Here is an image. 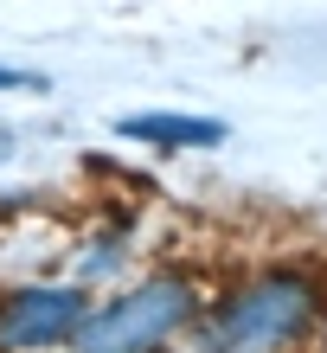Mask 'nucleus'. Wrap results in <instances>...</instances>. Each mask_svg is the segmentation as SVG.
Instances as JSON below:
<instances>
[{
	"label": "nucleus",
	"mask_w": 327,
	"mask_h": 353,
	"mask_svg": "<svg viewBox=\"0 0 327 353\" xmlns=\"http://www.w3.org/2000/svg\"><path fill=\"white\" fill-rule=\"evenodd\" d=\"M321 283L315 270L276 263L212 296L193 321V353H295L321 327Z\"/></svg>",
	"instance_id": "1"
},
{
	"label": "nucleus",
	"mask_w": 327,
	"mask_h": 353,
	"mask_svg": "<svg viewBox=\"0 0 327 353\" xmlns=\"http://www.w3.org/2000/svg\"><path fill=\"white\" fill-rule=\"evenodd\" d=\"M206 289L187 270H148L109 302H90L71 353H167L180 334H193Z\"/></svg>",
	"instance_id": "2"
},
{
	"label": "nucleus",
	"mask_w": 327,
	"mask_h": 353,
	"mask_svg": "<svg viewBox=\"0 0 327 353\" xmlns=\"http://www.w3.org/2000/svg\"><path fill=\"white\" fill-rule=\"evenodd\" d=\"M90 296L77 283H19L0 289V353H58L77 341Z\"/></svg>",
	"instance_id": "3"
},
{
	"label": "nucleus",
	"mask_w": 327,
	"mask_h": 353,
	"mask_svg": "<svg viewBox=\"0 0 327 353\" xmlns=\"http://www.w3.org/2000/svg\"><path fill=\"white\" fill-rule=\"evenodd\" d=\"M116 135H129V141H148V148H167V154H180V148H218L224 135V122L218 116H187V110H141V116H122L116 122Z\"/></svg>",
	"instance_id": "4"
},
{
	"label": "nucleus",
	"mask_w": 327,
	"mask_h": 353,
	"mask_svg": "<svg viewBox=\"0 0 327 353\" xmlns=\"http://www.w3.org/2000/svg\"><path fill=\"white\" fill-rule=\"evenodd\" d=\"M0 90H45V77H32V71H7V65H0Z\"/></svg>",
	"instance_id": "5"
}]
</instances>
